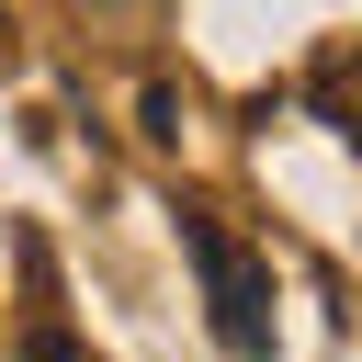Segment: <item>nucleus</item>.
I'll return each instance as SVG.
<instances>
[{"instance_id":"4","label":"nucleus","mask_w":362,"mask_h":362,"mask_svg":"<svg viewBox=\"0 0 362 362\" xmlns=\"http://www.w3.org/2000/svg\"><path fill=\"white\" fill-rule=\"evenodd\" d=\"M0 57H11V23H0Z\"/></svg>"},{"instance_id":"1","label":"nucleus","mask_w":362,"mask_h":362,"mask_svg":"<svg viewBox=\"0 0 362 362\" xmlns=\"http://www.w3.org/2000/svg\"><path fill=\"white\" fill-rule=\"evenodd\" d=\"M181 249H192V272H204L215 339H226L238 362H272V260H260V249H238L215 215H181Z\"/></svg>"},{"instance_id":"3","label":"nucleus","mask_w":362,"mask_h":362,"mask_svg":"<svg viewBox=\"0 0 362 362\" xmlns=\"http://www.w3.org/2000/svg\"><path fill=\"white\" fill-rule=\"evenodd\" d=\"M11 362H90V351H79L68 328H23V351H11Z\"/></svg>"},{"instance_id":"2","label":"nucleus","mask_w":362,"mask_h":362,"mask_svg":"<svg viewBox=\"0 0 362 362\" xmlns=\"http://www.w3.org/2000/svg\"><path fill=\"white\" fill-rule=\"evenodd\" d=\"M305 102H317V124H339V147H362V45H328L305 68Z\"/></svg>"},{"instance_id":"5","label":"nucleus","mask_w":362,"mask_h":362,"mask_svg":"<svg viewBox=\"0 0 362 362\" xmlns=\"http://www.w3.org/2000/svg\"><path fill=\"white\" fill-rule=\"evenodd\" d=\"M102 11H124V0H102Z\"/></svg>"}]
</instances>
